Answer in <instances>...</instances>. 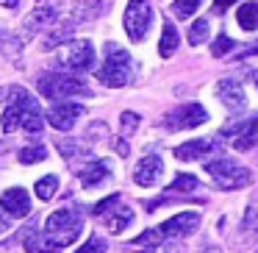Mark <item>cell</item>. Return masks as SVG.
Masks as SVG:
<instances>
[{"label":"cell","mask_w":258,"mask_h":253,"mask_svg":"<svg viewBox=\"0 0 258 253\" xmlns=\"http://www.w3.org/2000/svg\"><path fill=\"white\" fill-rule=\"evenodd\" d=\"M92 214H97V217L106 220V228L111 231V234H122V231L134 223V212L125 206L119 195H108L106 200H100L95 209H92Z\"/></svg>","instance_id":"cell-6"},{"label":"cell","mask_w":258,"mask_h":253,"mask_svg":"<svg viewBox=\"0 0 258 253\" xmlns=\"http://www.w3.org/2000/svg\"><path fill=\"white\" fill-rule=\"evenodd\" d=\"M81 228H84V223H81L78 212H73V209H58V212H53L45 223V234L53 236L61 247L73 245V242L78 239Z\"/></svg>","instance_id":"cell-4"},{"label":"cell","mask_w":258,"mask_h":253,"mask_svg":"<svg viewBox=\"0 0 258 253\" xmlns=\"http://www.w3.org/2000/svg\"><path fill=\"white\" fill-rule=\"evenodd\" d=\"M228 50H233V39H228V36L222 34V36H219V39L211 45V53H214V56H225Z\"/></svg>","instance_id":"cell-32"},{"label":"cell","mask_w":258,"mask_h":253,"mask_svg":"<svg viewBox=\"0 0 258 253\" xmlns=\"http://www.w3.org/2000/svg\"><path fill=\"white\" fill-rule=\"evenodd\" d=\"M206 120H208V112L200 103H183V106H178L175 112H169L167 117H164V125H167L169 131H189V128L203 125Z\"/></svg>","instance_id":"cell-9"},{"label":"cell","mask_w":258,"mask_h":253,"mask_svg":"<svg viewBox=\"0 0 258 253\" xmlns=\"http://www.w3.org/2000/svg\"><path fill=\"white\" fill-rule=\"evenodd\" d=\"M9 95H12V103H9V109L3 112V131L12 134L14 128H23L25 117H28L34 109H39V103H36L23 86H12Z\"/></svg>","instance_id":"cell-7"},{"label":"cell","mask_w":258,"mask_h":253,"mask_svg":"<svg viewBox=\"0 0 258 253\" xmlns=\"http://www.w3.org/2000/svg\"><path fill=\"white\" fill-rule=\"evenodd\" d=\"M100 14V0H81L78 12H75V20H92Z\"/></svg>","instance_id":"cell-28"},{"label":"cell","mask_w":258,"mask_h":253,"mask_svg":"<svg viewBox=\"0 0 258 253\" xmlns=\"http://www.w3.org/2000/svg\"><path fill=\"white\" fill-rule=\"evenodd\" d=\"M106 250H108L106 239H103V236H97V234H92L89 239H86V242H84V245H81L75 253H106Z\"/></svg>","instance_id":"cell-29"},{"label":"cell","mask_w":258,"mask_h":253,"mask_svg":"<svg viewBox=\"0 0 258 253\" xmlns=\"http://www.w3.org/2000/svg\"><path fill=\"white\" fill-rule=\"evenodd\" d=\"M36 197H39V200H50L53 195H56V189H58V178L56 175H45V178H39L36 181Z\"/></svg>","instance_id":"cell-25"},{"label":"cell","mask_w":258,"mask_h":253,"mask_svg":"<svg viewBox=\"0 0 258 253\" xmlns=\"http://www.w3.org/2000/svg\"><path fill=\"white\" fill-rule=\"evenodd\" d=\"M58 150L64 153L67 159H75V156H86V150H84V145H78V142H73V139H61L58 142Z\"/></svg>","instance_id":"cell-30"},{"label":"cell","mask_w":258,"mask_h":253,"mask_svg":"<svg viewBox=\"0 0 258 253\" xmlns=\"http://www.w3.org/2000/svg\"><path fill=\"white\" fill-rule=\"evenodd\" d=\"M134 78V62H131L128 50L114 42L106 45V59H103V67L97 70V81L103 86H111V89H119V86L131 84Z\"/></svg>","instance_id":"cell-1"},{"label":"cell","mask_w":258,"mask_h":253,"mask_svg":"<svg viewBox=\"0 0 258 253\" xmlns=\"http://www.w3.org/2000/svg\"><path fill=\"white\" fill-rule=\"evenodd\" d=\"M17 159L23 164H36V162H45L47 159V150L42 145H31V147H23V150L17 153Z\"/></svg>","instance_id":"cell-27"},{"label":"cell","mask_w":258,"mask_h":253,"mask_svg":"<svg viewBox=\"0 0 258 253\" xmlns=\"http://www.w3.org/2000/svg\"><path fill=\"white\" fill-rule=\"evenodd\" d=\"M222 136H228L236 150H252V147L258 145V114H252L250 120H244V123H239V125L225 128Z\"/></svg>","instance_id":"cell-11"},{"label":"cell","mask_w":258,"mask_h":253,"mask_svg":"<svg viewBox=\"0 0 258 253\" xmlns=\"http://www.w3.org/2000/svg\"><path fill=\"white\" fill-rule=\"evenodd\" d=\"M56 64L70 73H86V70L95 67V47L89 39H73L58 50Z\"/></svg>","instance_id":"cell-5"},{"label":"cell","mask_w":258,"mask_h":253,"mask_svg":"<svg viewBox=\"0 0 258 253\" xmlns=\"http://www.w3.org/2000/svg\"><path fill=\"white\" fill-rule=\"evenodd\" d=\"M250 78H252V84L258 86V67H255V70H252V73H250Z\"/></svg>","instance_id":"cell-37"},{"label":"cell","mask_w":258,"mask_h":253,"mask_svg":"<svg viewBox=\"0 0 258 253\" xmlns=\"http://www.w3.org/2000/svg\"><path fill=\"white\" fill-rule=\"evenodd\" d=\"M244 228L258 231V197L247 206V212H244Z\"/></svg>","instance_id":"cell-31"},{"label":"cell","mask_w":258,"mask_h":253,"mask_svg":"<svg viewBox=\"0 0 258 253\" xmlns=\"http://www.w3.org/2000/svg\"><path fill=\"white\" fill-rule=\"evenodd\" d=\"M161 175H164V162L156 153L139 159V164L134 167V181L139 186H156L158 181H161Z\"/></svg>","instance_id":"cell-15"},{"label":"cell","mask_w":258,"mask_h":253,"mask_svg":"<svg viewBox=\"0 0 258 253\" xmlns=\"http://www.w3.org/2000/svg\"><path fill=\"white\" fill-rule=\"evenodd\" d=\"M197 189V178L195 175H189V173H180V175H175V181L169 184V189H167V197H172L175 192H195Z\"/></svg>","instance_id":"cell-24"},{"label":"cell","mask_w":258,"mask_h":253,"mask_svg":"<svg viewBox=\"0 0 258 253\" xmlns=\"http://www.w3.org/2000/svg\"><path fill=\"white\" fill-rule=\"evenodd\" d=\"M125 31H128L131 42H145L147 31L153 25V9L147 0H128V9H125Z\"/></svg>","instance_id":"cell-8"},{"label":"cell","mask_w":258,"mask_h":253,"mask_svg":"<svg viewBox=\"0 0 258 253\" xmlns=\"http://www.w3.org/2000/svg\"><path fill=\"white\" fill-rule=\"evenodd\" d=\"M25 250L28 253H61L64 247L58 245L53 236H47L45 231H42V234H31L28 239H25Z\"/></svg>","instance_id":"cell-20"},{"label":"cell","mask_w":258,"mask_h":253,"mask_svg":"<svg viewBox=\"0 0 258 253\" xmlns=\"http://www.w3.org/2000/svg\"><path fill=\"white\" fill-rule=\"evenodd\" d=\"M3 95H6V89H0V100H3Z\"/></svg>","instance_id":"cell-39"},{"label":"cell","mask_w":258,"mask_h":253,"mask_svg":"<svg viewBox=\"0 0 258 253\" xmlns=\"http://www.w3.org/2000/svg\"><path fill=\"white\" fill-rule=\"evenodd\" d=\"M214 142L211 139H191V142H183V145L175 147V159L180 162H195V159H203L214 150Z\"/></svg>","instance_id":"cell-18"},{"label":"cell","mask_w":258,"mask_h":253,"mask_svg":"<svg viewBox=\"0 0 258 253\" xmlns=\"http://www.w3.org/2000/svg\"><path fill=\"white\" fill-rule=\"evenodd\" d=\"M131 250L134 253H183V245H178V239H167L158 228H150L131 242Z\"/></svg>","instance_id":"cell-10"},{"label":"cell","mask_w":258,"mask_h":253,"mask_svg":"<svg viewBox=\"0 0 258 253\" xmlns=\"http://www.w3.org/2000/svg\"><path fill=\"white\" fill-rule=\"evenodd\" d=\"M12 220H14V217L6 212V209H0V234H6V231L12 228Z\"/></svg>","instance_id":"cell-34"},{"label":"cell","mask_w":258,"mask_h":253,"mask_svg":"<svg viewBox=\"0 0 258 253\" xmlns=\"http://www.w3.org/2000/svg\"><path fill=\"white\" fill-rule=\"evenodd\" d=\"M203 253H219V247H208V250H203Z\"/></svg>","instance_id":"cell-38"},{"label":"cell","mask_w":258,"mask_h":253,"mask_svg":"<svg viewBox=\"0 0 258 253\" xmlns=\"http://www.w3.org/2000/svg\"><path fill=\"white\" fill-rule=\"evenodd\" d=\"M39 95L50 97V100H64V97H75V95H89V86L78 75L47 73L39 78Z\"/></svg>","instance_id":"cell-3"},{"label":"cell","mask_w":258,"mask_h":253,"mask_svg":"<svg viewBox=\"0 0 258 253\" xmlns=\"http://www.w3.org/2000/svg\"><path fill=\"white\" fill-rule=\"evenodd\" d=\"M217 97L222 106H228L230 112H239V109H244L247 103V95L244 89H241V84L236 78H222L217 84Z\"/></svg>","instance_id":"cell-16"},{"label":"cell","mask_w":258,"mask_h":253,"mask_svg":"<svg viewBox=\"0 0 258 253\" xmlns=\"http://www.w3.org/2000/svg\"><path fill=\"white\" fill-rule=\"evenodd\" d=\"M236 23L244 31H258V3H241L236 9Z\"/></svg>","instance_id":"cell-22"},{"label":"cell","mask_w":258,"mask_h":253,"mask_svg":"<svg viewBox=\"0 0 258 253\" xmlns=\"http://www.w3.org/2000/svg\"><path fill=\"white\" fill-rule=\"evenodd\" d=\"M58 14H61V3L58 0H39L36 3V9L31 12V17L25 20V36H31L34 31L39 28H47V25H53L58 20Z\"/></svg>","instance_id":"cell-13"},{"label":"cell","mask_w":258,"mask_h":253,"mask_svg":"<svg viewBox=\"0 0 258 253\" xmlns=\"http://www.w3.org/2000/svg\"><path fill=\"white\" fill-rule=\"evenodd\" d=\"M233 3H236V0H214V12H219V14H222L225 9H228V6H233Z\"/></svg>","instance_id":"cell-35"},{"label":"cell","mask_w":258,"mask_h":253,"mask_svg":"<svg viewBox=\"0 0 258 253\" xmlns=\"http://www.w3.org/2000/svg\"><path fill=\"white\" fill-rule=\"evenodd\" d=\"M81 114H84V106H81V103L56 100V103H53V109L47 112V123H50L56 131H70Z\"/></svg>","instance_id":"cell-14"},{"label":"cell","mask_w":258,"mask_h":253,"mask_svg":"<svg viewBox=\"0 0 258 253\" xmlns=\"http://www.w3.org/2000/svg\"><path fill=\"white\" fill-rule=\"evenodd\" d=\"M17 3H20V0H0V6H3V9H17Z\"/></svg>","instance_id":"cell-36"},{"label":"cell","mask_w":258,"mask_h":253,"mask_svg":"<svg viewBox=\"0 0 258 253\" xmlns=\"http://www.w3.org/2000/svg\"><path fill=\"white\" fill-rule=\"evenodd\" d=\"M0 209H6L9 214H12L14 220L17 217H25V214L31 212V197L28 192L23 189V186H12V189L3 192V197H0Z\"/></svg>","instance_id":"cell-17"},{"label":"cell","mask_w":258,"mask_h":253,"mask_svg":"<svg viewBox=\"0 0 258 253\" xmlns=\"http://www.w3.org/2000/svg\"><path fill=\"white\" fill-rule=\"evenodd\" d=\"M206 173L211 175L214 186L217 189H241V186H247L252 181V173L247 167H241L239 162H233V159L222 156V159H211V162H206Z\"/></svg>","instance_id":"cell-2"},{"label":"cell","mask_w":258,"mask_h":253,"mask_svg":"<svg viewBox=\"0 0 258 253\" xmlns=\"http://www.w3.org/2000/svg\"><path fill=\"white\" fill-rule=\"evenodd\" d=\"M197 225H200V214L197 212H180V214H175V217L164 220V223L158 225V231H161L167 239H178L180 242L183 236L195 234Z\"/></svg>","instance_id":"cell-12"},{"label":"cell","mask_w":258,"mask_h":253,"mask_svg":"<svg viewBox=\"0 0 258 253\" xmlns=\"http://www.w3.org/2000/svg\"><path fill=\"white\" fill-rule=\"evenodd\" d=\"M200 3H203V0H175V3H172V14L178 20H189L191 14L200 9Z\"/></svg>","instance_id":"cell-26"},{"label":"cell","mask_w":258,"mask_h":253,"mask_svg":"<svg viewBox=\"0 0 258 253\" xmlns=\"http://www.w3.org/2000/svg\"><path fill=\"white\" fill-rule=\"evenodd\" d=\"M136 125H139V117H136L134 112H125V114H122V134L131 136V134L136 131Z\"/></svg>","instance_id":"cell-33"},{"label":"cell","mask_w":258,"mask_h":253,"mask_svg":"<svg viewBox=\"0 0 258 253\" xmlns=\"http://www.w3.org/2000/svg\"><path fill=\"white\" fill-rule=\"evenodd\" d=\"M108 175H111V167H108L103 159H95V162H89L84 170H81L78 178H81V184H84L86 189H92V186H100Z\"/></svg>","instance_id":"cell-19"},{"label":"cell","mask_w":258,"mask_h":253,"mask_svg":"<svg viewBox=\"0 0 258 253\" xmlns=\"http://www.w3.org/2000/svg\"><path fill=\"white\" fill-rule=\"evenodd\" d=\"M208 36H211V25H208V20L206 17H200V20H195V23H191V28H189V36H186V39H189V45H203V42L208 39Z\"/></svg>","instance_id":"cell-23"},{"label":"cell","mask_w":258,"mask_h":253,"mask_svg":"<svg viewBox=\"0 0 258 253\" xmlns=\"http://www.w3.org/2000/svg\"><path fill=\"white\" fill-rule=\"evenodd\" d=\"M178 31H175V25L169 23V20H164V31H161V42H158V53H161L164 59H169L175 50H178Z\"/></svg>","instance_id":"cell-21"}]
</instances>
